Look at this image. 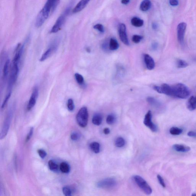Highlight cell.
Wrapping results in <instances>:
<instances>
[{
    "label": "cell",
    "mask_w": 196,
    "mask_h": 196,
    "mask_svg": "<svg viewBox=\"0 0 196 196\" xmlns=\"http://www.w3.org/2000/svg\"><path fill=\"white\" fill-rule=\"evenodd\" d=\"M60 0H47L44 7L38 14L37 17L36 25L37 27L42 26L47 19L50 13H52L57 7Z\"/></svg>",
    "instance_id": "6da1fadb"
},
{
    "label": "cell",
    "mask_w": 196,
    "mask_h": 196,
    "mask_svg": "<svg viewBox=\"0 0 196 196\" xmlns=\"http://www.w3.org/2000/svg\"><path fill=\"white\" fill-rule=\"evenodd\" d=\"M190 90L185 84L178 83L170 85V96L181 99H186L190 95Z\"/></svg>",
    "instance_id": "7a4b0ae2"
},
{
    "label": "cell",
    "mask_w": 196,
    "mask_h": 196,
    "mask_svg": "<svg viewBox=\"0 0 196 196\" xmlns=\"http://www.w3.org/2000/svg\"><path fill=\"white\" fill-rule=\"evenodd\" d=\"M20 62L13 60L12 66L11 69V74L9 79V84H8V92L12 91L13 85L16 81L19 73V66L18 64Z\"/></svg>",
    "instance_id": "3957f363"
},
{
    "label": "cell",
    "mask_w": 196,
    "mask_h": 196,
    "mask_svg": "<svg viewBox=\"0 0 196 196\" xmlns=\"http://www.w3.org/2000/svg\"><path fill=\"white\" fill-rule=\"evenodd\" d=\"M70 6H71L67 7L62 14L57 20L56 23L51 28V33H57L61 29L62 26L66 21L67 16L69 14L70 10L71 9V7Z\"/></svg>",
    "instance_id": "277c9868"
},
{
    "label": "cell",
    "mask_w": 196,
    "mask_h": 196,
    "mask_svg": "<svg viewBox=\"0 0 196 196\" xmlns=\"http://www.w3.org/2000/svg\"><path fill=\"white\" fill-rule=\"evenodd\" d=\"M88 108L84 107L80 109L76 116V120L79 125L82 128H85L88 125Z\"/></svg>",
    "instance_id": "5b68a950"
},
{
    "label": "cell",
    "mask_w": 196,
    "mask_h": 196,
    "mask_svg": "<svg viewBox=\"0 0 196 196\" xmlns=\"http://www.w3.org/2000/svg\"><path fill=\"white\" fill-rule=\"evenodd\" d=\"M135 181L140 188L146 195H150L152 193L151 187L147 183V182L139 175H135L134 177Z\"/></svg>",
    "instance_id": "8992f818"
},
{
    "label": "cell",
    "mask_w": 196,
    "mask_h": 196,
    "mask_svg": "<svg viewBox=\"0 0 196 196\" xmlns=\"http://www.w3.org/2000/svg\"><path fill=\"white\" fill-rule=\"evenodd\" d=\"M117 182L113 178H107L99 181L97 183V187L105 189H111L116 186Z\"/></svg>",
    "instance_id": "52a82bcc"
},
{
    "label": "cell",
    "mask_w": 196,
    "mask_h": 196,
    "mask_svg": "<svg viewBox=\"0 0 196 196\" xmlns=\"http://www.w3.org/2000/svg\"><path fill=\"white\" fill-rule=\"evenodd\" d=\"M152 115L151 112L149 111L145 115L144 120V124L150 129L152 131L155 132L157 131V126L152 122Z\"/></svg>",
    "instance_id": "ba28073f"
},
{
    "label": "cell",
    "mask_w": 196,
    "mask_h": 196,
    "mask_svg": "<svg viewBox=\"0 0 196 196\" xmlns=\"http://www.w3.org/2000/svg\"><path fill=\"white\" fill-rule=\"evenodd\" d=\"M118 33L121 40L124 44L126 45H129L127 33V28L125 24L121 23L118 26Z\"/></svg>",
    "instance_id": "9c48e42d"
},
{
    "label": "cell",
    "mask_w": 196,
    "mask_h": 196,
    "mask_svg": "<svg viewBox=\"0 0 196 196\" xmlns=\"http://www.w3.org/2000/svg\"><path fill=\"white\" fill-rule=\"evenodd\" d=\"M38 95H39V90H38V87H35L33 88L31 98L28 102L27 107V109L28 111L31 110L36 105Z\"/></svg>",
    "instance_id": "30bf717a"
},
{
    "label": "cell",
    "mask_w": 196,
    "mask_h": 196,
    "mask_svg": "<svg viewBox=\"0 0 196 196\" xmlns=\"http://www.w3.org/2000/svg\"><path fill=\"white\" fill-rule=\"evenodd\" d=\"M187 24L184 22L179 23L177 28V36L179 43L182 44L184 42V35H185Z\"/></svg>",
    "instance_id": "8fae6325"
},
{
    "label": "cell",
    "mask_w": 196,
    "mask_h": 196,
    "mask_svg": "<svg viewBox=\"0 0 196 196\" xmlns=\"http://www.w3.org/2000/svg\"><path fill=\"white\" fill-rule=\"evenodd\" d=\"M12 115V112H9V113L7 115L6 119L5 120V121L4 123V125H3V128L2 130L1 131V139H3L6 136L7 134L8 130L9 129V127L10 124V122L11 121Z\"/></svg>",
    "instance_id": "7c38bea8"
},
{
    "label": "cell",
    "mask_w": 196,
    "mask_h": 196,
    "mask_svg": "<svg viewBox=\"0 0 196 196\" xmlns=\"http://www.w3.org/2000/svg\"><path fill=\"white\" fill-rule=\"evenodd\" d=\"M57 48V45L56 42H55L43 54L40 59V61L41 62L44 61L50 57L56 51Z\"/></svg>",
    "instance_id": "4fadbf2b"
},
{
    "label": "cell",
    "mask_w": 196,
    "mask_h": 196,
    "mask_svg": "<svg viewBox=\"0 0 196 196\" xmlns=\"http://www.w3.org/2000/svg\"><path fill=\"white\" fill-rule=\"evenodd\" d=\"M144 61H145L146 68L148 70H152L155 68V63L153 59L150 55L145 54L144 55Z\"/></svg>",
    "instance_id": "5bb4252c"
},
{
    "label": "cell",
    "mask_w": 196,
    "mask_h": 196,
    "mask_svg": "<svg viewBox=\"0 0 196 196\" xmlns=\"http://www.w3.org/2000/svg\"><path fill=\"white\" fill-rule=\"evenodd\" d=\"M90 1V0H80L73 9V12L76 13L81 11L84 9Z\"/></svg>",
    "instance_id": "9a60e30c"
},
{
    "label": "cell",
    "mask_w": 196,
    "mask_h": 196,
    "mask_svg": "<svg viewBox=\"0 0 196 196\" xmlns=\"http://www.w3.org/2000/svg\"><path fill=\"white\" fill-rule=\"evenodd\" d=\"M172 148L175 151L180 152H187L190 151V147L179 144H175L172 146Z\"/></svg>",
    "instance_id": "2e32d148"
},
{
    "label": "cell",
    "mask_w": 196,
    "mask_h": 196,
    "mask_svg": "<svg viewBox=\"0 0 196 196\" xmlns=\"http://www.w3.org/2000/svg\"><path fill=\"white\" fill-rule=\"evenodd\" d=\"M187 107L191 111L196 109V95L191 96L189 98L187 103Z\"/></svg>",
    "instance_id": "e0dca14e"
},
{
    "label": "cell",
    "mask_w": 196,
    "mask_h": 196,
    "mask_svg": "<svg viewBox=\"0 0 196 196\" xmlns=\"http://www.w3.org/2000/svg\"><path fill=\"white\" fill-rule=\"evenodd\" d=\"M151 2L150 0H143L140 5V9L143 12L148 11L151 7Z\"/></svg>",
    "instance_id": "ac0fdd59"
},
{
    "label": "cell",
    "mask_w": 196,
    "mask_h": 196,
    "mask_svg": "<svg viewBox=\"0 0 196 196\" xmlns=\"http://www.w3.org/2000/svg\"><path fill=\"white\" fill-rule=\"evenodd\" d=\"M103 119L102 115L99 113H97L94 115L92 119V122L94 125L99 126L101 124Z\"/></svg>",
    "instance_id": "d6986e66"
},
{
    "label": "cell",
    "mask_w": 196,
    "mask_h": 196,
    "mask_svg": "<svg viewBox=\"0 0 196 196\" xmlns=\"http://www.w3.org/2000/svg\"><path fill=\"white\" fill-rule=\"evenodd\" d=\"M131 23L133 26L136 27H140L143 26V20L136 17H133L131 20Z\"/></svg>",
    "instance_id": "ffe728a7"
},
{
    "label": "cell",
    "mask_w": 196,
    "mask_h": 196,
    "mask_svg": "<svg viewBox=\"0 0 196 196\" xmlns=\"http://www.w3.org/2000/svg\"><path fill=\"white\" fill-rule=\"evenodd\" d=\"M89 147L91 150L95 154H98L100 150V145L98 142H92L90 144Z\"/></svg>",
    "instance_id": "44dd1931"
},
{
    "label": "cell",
    "mask_w": 196,
    "mask_h": 196,
    "mask_svg": "<svg viewBox=\"0 0 196 196\" xmlns=\"http://www.w3.org/2000/svg\"><path fill=\"white\" fill-rule=\"evenodd\" d=\"M119 46V45L117 40L114 38H111L109 43L110 50L112 51L116 50L118 49Z\"/></svg>",
    "instance_id": "7402d4cb"
},
{
    "label": "cell",
    "mask_w": 196,
    "mask_h": 196,
    "mask_svg": "<svg viewBox=\"0 0 196 196\" xmlns=\"http://www.w3.org/2000/svg\"><path fill=\"white\" fill-rule=\"evenodd\" d=\"M10 61L8 59L5 63L3 70V76L4 79H6L8 76L9 73V66Z\"/></svg>",
    "instance_id": "603a6c76"
},
{
    "label": "cell",
    "mask_w": 196,
    "mask_h": 196,
    "mask_svg": "<svg viewBox=\"0 0 196 196\" xmlns=\"http://www.w3.org/2000/svg\"><path fill=\"white\" fill-rule=\"evenodd\" d=\"M60 170L64 173H68L70 171V167L66 162H63L60 165Z\"/></svg>",
    "instance_id": "cb8c5ba5"
},
{
    "label": "cell",
    "mask_w": 196,
    "mask_h": 196,
    "mask_svg": "<svg viewBox=\"0 0 196 196\" xmlns=\"http://www.w3.org/2000/svg\"><path fill=\"white\" fill-rule=\"evenodd\" d=\"M171 135H179L183 132V130L178 127H173L170 128V130Z\"/></svg>",
    "instance_id": "d4e9b609"
},
{
    "label": "cell",
    "mask_w": 196,
    "mask_h": 196,
    "mask_svg": "<svg viewBox=\"0 0 196 196\" xmlns=\"http://www.w3.org/2000/svg\"><path fill=\"white\" fill-rule=\"evenodd\" d=\"M147 101L150 105L155 107H158L160 106V103L158 101L152 97H148L147 98Z\"/></svg>",
    "instance_id": "484cf974"
},
{
    "label": "cell",
    "mask_w": 196,
    "mask_h": 196,
    "mask_svg": "<svg viewBox=\"0 0 196 196\" xmlns=\"http://www.w3.org/2000/svg\"><path fill=\"white\" fill-rule=\"evenodd\" d=\"M125 144V140L122 137H118L115 140V145L117 147L119 148L123 147L124 146Z\"/></svg>",
    "instance_id": "4316f807"
},
{
    "label": "cell",
    "mask_w": 196,
    "mask_h": 196,
    "mask_svg": "<svg viewBox=\"0 0 196 196\" xmlns=\"http://www.w3.org/2000/svg\"><path fill=\"white\" fill-rule=\"evenodd\" d=\"M177 66L178 68H184L188 66V63L184 60H178L176 62Z\"/></svg>",
    "instance_id": "83f0119b"
},
{
    "label": "cell",
    "mask_w": 196,
    "mask_h": 196,
    "mask_svg": "<svg viewBox=\"0 0 196 196\" xmlns=\"http://www.w3.org/2000/svg\"><path fill=\"white\" fill-rule=\"evenodd\" d=\"M48 166L50 170L53 171H56L58 170V165L53 160H50L48 162Z\"/></svg>",
    "instance_id": "f1b7e54d"
},
{
    "label": "cell",
    "mask_w": 196,
    "mask_h": 196,
    "mask_svg": "<svg viewBox=\"0 0 196 196\" xmlns=\"http://www.w3.org/2000/svg\"><path fill=\"white\" fill-rule=\"evenodd\" d=\"M75 79L77 83L79 85H83L84 84V78L82 75L79 73H76L74 75Z\"/></svg>",
    "instance_id": "f546056e"
},
{
    "label": "cell",
    "mask_w": 196,
    "mask_h": 196,
    "mask_svg": "<svg viewBox=\"0 0 196 196\" xmlns=\"http://www.w3.org/2000/svg\"><path fill=\"white\" fill-rule=\"evenodd\" d=\"M115 119H116V118H115L114 115L110 114L107 116L106 122L108 125H112L115 123Z\"/></svg>",
    "instance_id": "4dcf8cb0"
},
{
    "label": "cell",
    "mask_w": 196,
    "mask_h": 196,
    "mask_svg": "<svg viewBox=\"0 0 196 196\" xmlns=\"http://www.w3.org/2000/svg\"><path fill=\"white\" fill-rule=\"evenodd\" d=\"M67 107L69 111H73L74 109V103L72 98L69 99L67 103Z\"/></svg>",
    "instance_id": "1f68e13d"
},
{
    "label": "cell",
    "mask_w": 196,
    "mask_h": 196,
    "mask_svg": "<svg viewBox=\"0 0 196 196\" xmlns=\"http://www.w3.org/2000/svg\"><path fill=\"white\" fill-rule=\"evenodd\" d=\"M63 192L65 196H71L72 195V190L68 186H65L63 188Z\"/></svg>",
    "instance_id": "d6a6232c"
},
{
    "label": "cell",
    "mask_w": 196,
    "mask_h": 196,
    "mask_svg": "<svg viewBox=\"0 0 196 196\" xmlns=\"http://www.w3.org/2000/svg\"><path fill=\"white\" fill-rule=\"evenodd\" d=\"M143 37L139 35H135L132 37V41L135 43H138L143 39Z\"/></svg>",
    "instance_id": "836d02e7"
},
{
    "label": "cell",
    "mask_w": 196,
    "mask_h": 196,
    "mask_svg": "<svg viewBox=\"0 0 196 196\" xmlns=\"http://www.w3.org/2000/svg\"><path fill=\"white\" fill-rule=\"evenodd\" d=\"M11 94L12 91L8 92V93L7 95H6V98H5L4 101L3 102L2 105V108H4L5 106H6L7 103L8 101H9L10 98H11Z\"/></svg>",
    "instance_id": "e575fe53"
},
{
    "label": "cell",
    "mask_w": 196,
    "mask_h": 196,
    "mask_svg": "<svg viewBox=\"0 0 196 196\" xmlns=\"http://www.w3.org/2000/svg\"><path fill=\"white\" fill-rule=\"evenodd\" d=\"M93 28L98 30L100 33H103L104 32V28L103 25L101 24H97L93 26Z\"/></svg>",
    "instance_id": "d590c367"
},
{
    "label": "cell",
    "mask_w": 196,
    "mask_h": 196,
    "mask_svg": "<svg viewBox=\"0 0 196 196\" xmlns=\"http://www.w3.org/2000/svg\"><path fill=\"white\" fill-rule=\"evenodd\" d=\"M37 152L39 156L42 159H44L46 156V152L44 150L40 149L38 150Z\"/></svg>",
    "instance_id": "8d00e7d4"
},
{
    "label": "cell",
    "mask_w": 196,
    "mask_h": 196,
    "mask_svg": "<svg viewBox=\"0 0 196 196\" xmlns=\"http://www.w3.org/2000/svg\"><path fill=\"white\" fill-rule=\"evenodd\" d=\"M79 134L76 132H73L71 135V138L72 140L77 141L80 138Z\"/></svg>",
    "instance_id": "74e56055"
},
{
    "label": "cell",
    "mask_w": 196,
    "mask_h": 196,
    "mask_svg": "<svg viewBox=\"0 0 196 196\" xmlns=\"http://www.w3.org/2000/svg\"><path fill=\"white\" fill-rule=\"evenodd\" d=\"M157 178L160 185L163 188H165L166 185L163 178L160 175H157Z\"/></svg>",
    "instance_id": "f35d334b"
},
{
    "label": "cell",
    "mask_w": 196,
    "mask_h": 196,
    "mask_svg": "<svg viewBox=\"0 0 196 196\" xmlns=\"http://www.w3.org/2000/svg\"><path fill=\"white\" fill-rule=\"evenodd\" d=\"M33 132V127H31L30 129L29 133H28L27 136L26 141L28 142V141L30 140V139L31 138L32 136Z\"/></svg>",
    "instance_id": "ab89813d"
},
{
    "label": "cell",
    "mask_w": 196,
    "mask_h": 196,
    "mask_svg": "<svg viewBox=\"0 0 196 196\" xmlns=\"http://www.w3.org/2000/svg\"><path fill=\"white\" fill-rule=\"evenodd\" d=\"M170 3L172 6H177L179 4L178 0H170Z\"/></svg>",
    "instance_id": "60d3db41"
},
{
    "label": "cell",
    "mask_w": 196,
    "mask_h": 196,
    "mask_svg": "<svg viewBox=\"0 0 196 196\" xmlns=\"http://www.w3.org/2000/svg\"><path fill=\"white\" fill-rule=\"evenodd\" d=\"M187 135L191 137H196V132L194 131H189Z\"/></svg>",
    "instance_id": "b9f144b4"
},
{
    "label": "cell",
    "mask_w": 196,
    "mask_h": 196,
    "mask_svg": "<svg viewBox=\"0 0 196 196\" xmlns=\"http://www.w3.org/2000/svg\"><path fill=\"white\" fill-rule=\"evenodd\" d=\"M103 133L105 134V135H108V134H109L110 133V130L109 128H106L104 129L103 130Z\"/></svg>",
    "instance_id": "7bdbcfd3"
},
{
    "label": "cell",
    "mask_w": 196,
    "mask_h": 196,
    "mask_svg": "<svg viewBox=\"0 0 196 196\" xmlns=\"http://www.w3.org/2000/svg\"><path fill=\"white\" fill-rule=\"evenodd\" d=\"M152 28H153L154 30H155L158 28V25H157L156 23H152Z\"/></svg>",
    "instance_id": "ee69618b"
},
{
    "label": "cell",
    "mask_w": 196,
    "mask_h": 196,
    "mask_svg": "<svg viewBox=\"0 0 196 196\" xmlns=\"http://www.w3.org/2000/svg\"><path fill=\"white\" fill-rule=\"evenodd\" d=\"M130 0H122L121 2L124 5H127L130 2Z\"/></svg>",
    "instance_id": "f6af8a7d"
},
{
    "label": "cell",
    "mask_w": 196,
    "mask_h": 196,
    "mask_svg": "<svg viewBox=\"0 0 196 196\" xmlns=\"http://www.w3.org/2000/svg\"><path fill=\"white\" fill-rule=\"evenodd\" d=\"M157 47V44L156 43H154L152 45V48L153 49L155 50Z\"/></svg>",
    "instance_id": "bcb514c9"
},
{
    "label": "cell",
    "mask_w": 196,
    "mask_h": 196,
    "mask_svg": "<svg viewBox=\"0 0 196 196\" xmlns=\"http://www.w3.org/2000/svg\"><path fill=\"white\" fill-rule=\"evenodd\" d=\"M192 196H196V194H193V195H192Z\"/></svg>",
    "instance_id": "7dc6e473"
}]
</instances>
